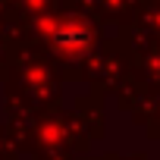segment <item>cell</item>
Returning a JSON list of instances; mask_svg holds the SVG:
<instances>
[{
  "label": "cell",
  "instance_id": "cell-1",
  "mask_svg": "<svg viewBox=\"0 0 160 160\" xmlns=\"http://www.w3.org/2000/svg\"><path fill=\"white\" fill-rule=\"evenodd\" d=\"M50 41H53L60 50H66V53H75V50L88 47V35L78 32V28H72V25H60V28H53V32H50Z\"/></svg>",
  "mask_w": 160,
  "mask_h": 160
}]
</instances>
